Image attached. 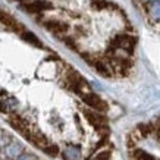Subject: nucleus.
Returning <instances> with one entry per match:
<instances>
[{
    "instance_id": "f257e3e1",
    "label": "nucleus",
    "mask_w": 160,
    "mask_h": 160,
    "mask_svg": "<svg viewBox=\"0 0 160 160\" xmlns=\"http://www.w3.org/2000/svg\"><path fill=\"white\" fill-rule=\"evenodd\" d=\"M135 43H137V38H134V37H129V35H118V37H115V40L112 41L110 50H109V52L126 50L128 53L131 54L132 52H134Z\"/></svg>"
},
{
    "instance_id": "f03ea898",
    "label": "nucleus",
    "mask_w": 160,
    "mask_h": 160,
    "mask_svg": "<svg viewBox=\"0 0 160 160\" xmlns=\"http://www.w3.org/2000/svg\"><path fill=\"white\" fill-rule=\"evenodd\" d=\"M81 97H82L84 102L87 103L90 107H92V109H96V110H98V112L107 110V104L98 97L97 94H94V92H91V91H87V92H84V94H81Z\"/></svg>"
},
{
    "instance_id": "7ed1b4c3",
    "label": "nucleus",
    "mask_w": 160,
    "mask_h": 160,
    "mask_svg": "<svg viewBox=\"0 0 160 160\" xmlns=\"http://www.w3.org/2000/svg\"><path fill=\"white\" fill-rule=\"evenodd\" d=\"M22 8L25 10H28L29 13H41L43 10L52 9L53 6H52V3L46 2V0H35V2H27V3H24Z\"/></svg>"
},
{
    "instance_id": "20e7f679",
    "label": "nucleus",
    "mask_w": 160,
    "mask_h": 160,
    "mask_svg": "<svg viewBox=\"0 0 160 160\" xmlns=\"http://www.w3.org/2000/svg\"><path fill=\"white\" fill-rule=\"evenodd\" d=\"M0 22H2L3 25H6L8 28L13 29V31L24 32V27H22V24H19L13 16H10L8 12H5V10H2V9H0Z\"/></svg>"
},
{
    "instance_id": "39448f33",
    "label": "nucleus",
    "mask_w": 160,
    "mask_h": 160,
    "mask_svg": "<svg viewBox=\"0 0 160 160\" xmlns=\"http://www.w3.org/2000/svg\"><path fill=\"white\" fill-rule=\"evenodd\" d=\"M84 115H85V118L88 119V122L91 123L92 126H96L98 131H102V129H104V131H107V126H106V119L100 115V113H94V112H90V110H85L84 112Z\"/></svg>"
},
{
    "instance_id": "423d86ee",
    "label": "nucleus",
    "mask_w": 160,
    "mask_h": 160,
    "mask_svg": "<svg viewBox=\"0 0 160 160\" xmlns=\"http://www.w3.org/2000/svg\"><path fill=\"white\" fill-rule=\"evenodd\" d=\"M44 27L49 29V31H52V32H54V34H65L66 31H68V25L65 24V22H60V21H46L44 22Z\"/></svg>"
},
{
    "instance_id": "0eeeda50",
    "label": "nucleus",
    "mask_w": 160,
    "mask_h": 160,
    "mask_svg": "<svg viewBox=\"0 0 160 160\" xmlns=\"http://www.w3.org/2000/svg\"><path fill=\"white\" fill-rule=\"evenodd\" d=\"M9 122H10V125L13 126L15 129H18L19 132H22L24 135L29 131V129H28V123L25 122V119H22V118L18 116V115H12V116L9 118Z\"/></svg>"
},
{
    "instance_id": "6e6552de",
    "label": "nucleus",
    "mask_w": 160,
    "mask_h": 160,
    "mask_svg": "<svg viewBox=\"0 0 160 160\" xmlns=\"http://www.w3.org/2000/svg\"><path fill=\"white\" fill-rule=\"evenodd\" d=\"M63 157H65V160H79V157H81V151H79L78 147L69 146L66 150L63 151Z\"/></svg>"
},
{
    "instance_id": "1a4fd4ad",
    "label": "nucleus",
    "mask_w": 160,
    "mask_h": 160,
    "mask_svg": "<svg viewBox=\"0 0 160 160\" xmlns=\"http://www.w3.org/2000/svg\"><path fill=\"white\" fill-rule=\"evenodd\" d=\"M147 9L156 21H160V0H154V2L148 3Z\"/></svg>"
},
{
    "instance_id": "9d476101",
    "label": "nucleus",
    "mask_w": 160,
    "mask_h": 160,
    "mask_svg": "<svg viewBox=\"0 0 160 160\" xmlns=\"http://www.w3.org/2000/svg\"><path fill=\"white\" fill-rule=\"evenodd\" d=\"M21 153H22V147L19 144H16V142H12V144L6 147V154L9 157H19Z\"/></svg>"
},
{
    "instance_id": "9b49d317",
    "label": "nucleus",
    "mask_w": 160,
    "mask_h": 160,
    "mask_svg": "<svg viewBox=\"0 0 160 160\" xmlns=\"http://www.w3.org/2000/svg\"><path fill=\"white\" fill-rule=\"evenodd\" d=\"M22 38L25 40V41H28V43L34 44V46H38V47H41V41H40L37 37H35L32 32H29V31H24L22 32Z\"/></svg>"
},
{
    "instance_id": "f8f14e48",
    "label": "nucleus",
    "mask_w": 160,
    "mask_h": 160,
    "mask_svg": "<svg viewBox=\"0 0 160 160\" xmlns=\"http://www.w3.org/2000/svg\"><path fill=\"white\" fill-rule=\"evenodd\" d=\"M132 159L134 160H154L153 159V156L148 154V153H146V151H142V150H135L134 151Z\"/></svg>"
},
{
    "instance_id": "ddd939ff",
    "label": "nucleus",
    "mask_w": 160,
    "mask_h": 160,
    "mask_svg": "<svg viewBox=\"0 0 160 160\" xmlns=\"http://www.w3.org/2000/svg\"><path fill=\"white\" fill-rule=\"evenodd\" d=\"M43 151H44V153H47L49 156H52V157H56V156L59 154V147L58 146H53V144H49L47 147H44Z\"/></svg>"
},
{
    "instance_id": "4468645a",
    "label": "nucleus",
    "mask_w": 160,
    "mask_h": 160,
    "mask_svg": "<svg viewBox=\"0 0 160 160\" xmlns=\"http://www.w3.org/2000/svg\"><path fill=\"white\" fill-rule=\"evenodd\" d=\"M91 5H92V8H96V9H103V8L107 6V2L106 0H91Z\"/></svg>"
},
{
    "instance_id": "2eb2a0df",
    "label": "nucleus",
    "mask_w": 160,
    "mask_h": 160,
    "mask_svg": "<svg viewBox=\"0 0 160 160\" xmlns=\"http://www.w3.org/2000/svg\"><path fill=\"white\" fill-rule=\"evenodd\" d=\"M109 159H110V153H109V151H102V153H98L92 160H109Z\"/></svg>"
},
{
    "instance_id": "dca6fc26",
    "label": "nucleus",
    "mask_w": 160,
    "mask_h": 160,
    "mask_svg": "<svg viewBox=\"0 0 160 160\" xmlns=\"http://www.w3.org/2000/svg\"><path fill=\"white\" fill-rule=\"evenodd\" d=\"M18 160H38L34 154H29V153H22V154L18 157Z\"/></svg>"
},
{
    "instance_id": "f3484780",
    "label": "nucleus",
    "mask_w": 160,
    "mask_h": 160,
    "mask_svg": "<svg viewBox=\"0 0 160 160\" xmlns=\"http://www.w3.org/2000/svg\"><path fill=\"white\" fill-rule=\"evenodd\" d=\"M159 132H160V125H159Z\"/></svg>"
},
{
    "instance_id": "a211bd4d",
    "label": "nucleus",
    "mask_w": 160,
    "mask_h": 160,
    "mask_svg": "<svg viewBox=\"0 0 160 160\" xmlns=\"http://www.w3.org/2000/svg\"><path fill=\"white\" fill-rule=\"evenodd\" d=\"M19 2H24V0H19Z\"/></svg>"
}]
</instances>
